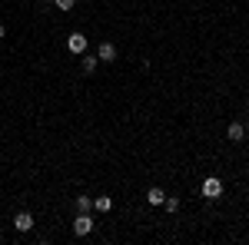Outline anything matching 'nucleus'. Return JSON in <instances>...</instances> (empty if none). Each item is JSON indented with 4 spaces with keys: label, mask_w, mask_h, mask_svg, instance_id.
<instances>
[{
    "label": "nucleus",
    "mask_w": 249,
    "mask_h": 245,
    "mask_svg": "<svg viewBox=\"0 0 249 245\" xmlns=\"http://www.w3.org/2000/svg\"><path fill=\"white\" fill-rule=\"evenodd\" d=\"M203 199H210V202L223 199V179H219V176H210V179H203Z\"/></svg>",
    "instance_id": "1"
},
{
    "label": "nucleus",
    "mask_w": 249,
    "mask_h": 245,
    "mask_svg": "<svg viewBox=\"0 0 249 245\" xmlns=\"http://www.w3.org/2000/svg\"><path fill=\"white\" fill-rule=\"evenodd\" d=\"M93 232V215L90 212H77V219H73V235H90Z\"/></svg>",
    "instance_id": "2"
},
{
    "label": "nucleus",
    "mask_w": 249,
    "mask_h": 245,
    "mask_svg": "<svg viewBox=\"0 0 249 245\" xmlns=\"http://www.w3.org/2000/svg\"><path fill=\"white\" fill-rule=\"evenodd\" d=\"M67 50H70V53H80V57H83V53H87V37H83V33H70V37H67Z\"/></svg>",
    "instance_id": "3"
},
{
    "label": "nucleus",
    "mask_w": 249,
    "mask_h": 245,
    "mask_svg": "<svg viewBox=\"0 0 249 245\" xmlns=\"http://www.w3.org/2000/svg\"><path fill=\"white\" fill-rule=\"evenodd\" d=\"M96 57H100V63H113V60H116V43L103 40V43L96 47Z\"/></svg>",
    "instance_id": "4"
},
{
    "label": "nucleus",
    "mask_w": 249,
    "mask_h": 245,
    "mask_svg": "<svg viewBox=\"0 0 249 245\" xmlns=\"http://www.w3.org/2000/svg\"><path fill=\"white\" fill-rule=\"evenodd\" d=\"M14 229H17V232H30V229H34V215H30V212H17V215H14Z\"/></svg>",
    "instance_id": "5"
},
{
    "label": "nucleus",
    "mask_w": 249,
    "mask_h": 245,
    "mask_svg": "<svg viewBox=\"0 0 249 245\" xmlns=\"http://www.w3.org/2000/svg\"><path fill=\"white\" fill-rule=\"evenodd\" d=\"M96 66H100V57H96V53H83V60H80V70H83V73H93Z\"/></svg>",
    "instance_id": "6"
},
{
    "label": "nucleus",
    "mask_w": 249,
    "mask_h": 245,
    "mask_svg": "<svg viewBox=\"0 0 249 245\" xmlns=\"http://www.w3.org/2000/svg\"><path fill=\"white\" fill-rule=\"evenodd\" d=\"M163 199H166V192H163L160 186L146 189V202H150V206H163Z\"/></svg>",
    "instance_id": "7"
},
{
    "label": "nucleus",
    "mask_w": 249,
    "mask_h": 245,
    "mask_svg": "<svg viewBox=\"0 0 249 245\" xmlns=\"http://www.w3.org/2000/svg\"><path fill=\"white\" fill-rule=\"evenodd\" d=\"M226 136H230L232 143H243V136H246V126H243V123H230V130H226Z\"/></svg>",
    "instance_id": "8"
},
{
    "label": "nucleus",
    "mask_w": 249,
    "mask_h": 245,
    "mask_svg": "<svg viewBox=\"0 0 249 245\" xmlns=\"http://www.w3.org/2000/svg\"><path fill=\"white\" fill-rule=\"evenodd\" d=\"M93 209H96V212H110V209H113V199H110V196H96Z\"/></svg>",
    "instance_id": "9"
},
{
    "label": "nucleus",
    "mask_w": 249,
    "mask_h": 245,
    "mask_svg": "<svg viewBox=\"0 0 249 245\" xmlns=\"http://www.w3.org/2000/svg\"><path fill=\"white\" fill-rule=\"evenodd\" d=\"M93 209V199L90 196H77V212H90Z\"/></svg>",
    "instance_id": "10"
},
{
    "label": "nucleus",
    "mask_w": 249,
    "mask_h": 245,
    "mask_svg": "<svg viewBox=\"0 0 249 245\" xmlns=\"http://www.w3.org/2000/svg\"><path fill=\"white\" fill-rule=\"evenodd\" d=\"M163 209H166V212H179V199L166 196V199H163Z\"/></svg>",
    "instance_id": "11"
},
{
    "label": "nucleus",
    "mask_w": 249,
    "mask_h": 245,
    "mask_svg": "<svg viewBox=\"0 0 249 245\" xmlns=\"http://www.w3.org/2000/svg\"><path fill=\"white\" fill-rule=\"evenodd\" d=\"M73 3H77V0H53L57 10H73Z\"/></svg>",
    "instance_id": "12"
},
{
    "label": "nucleus",
    "mask_w": 249,
    "mask_h": 245,
    "mask_svg": "<svg viewBox=\"0 0 249 245\" xmlns=\"http://www.w3.org/2000/svg\"><path fill=\"white\" fill-rule=\"evenodd\" d=\"M3 37H7V30H3V23H0V40H3Z\"/></svg>",
    "instance_id": "13"
},
{
    "label": "nucleus",
    "mask_w": 249,
    "mask_h": 245,
    "mask_svg": "<svg viewBox=\"0 0 249 245\" xmlns=\"http://www.w3.org/2000/svg\"><path fill=\"white\" fill-rule=\"evenodd\" d=\"M40 3H53V0H40Z\"/></svg>",
    "instance_id": "14"
}]
</instances>
